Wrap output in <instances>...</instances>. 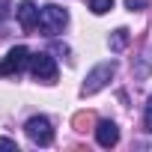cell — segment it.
I'll return each mask as SVG.
<instances>
[{
    "mask_svg": "<svg viewBox=\"0 0 152 152\" xmlns=\"http://www.w3.org/2000/svg\"><path fill=\"white\" fill-rule=\"evenodd\" d=\"M149 75H152V48H146V51H143V57L134 63V78H137V81L149 78Z\"/></svg>",
    "mask_w": 152,
    "mask_h": 152,
    "instance_id": "8",
    "label": "cell"
},
{
    "mask_svg": "<svg viewBox=\"0 0 152 152\" xmlns=\"http://www.w3.org/2000/svg\"><path fill=\"white\" fill-rule=\"evenodd\" d=\"M66 24H69V12H66V9H60V6H54V3H48V6L39 9V30H42L45 36L63 33Z\"/></svg>",
    "mask_w": 152,
    "mask_h": 152,
    "instance_id": "1",
    "label": "cell"
},
{
    "mask_svg": "<svg viewBox=\"0 0 152 152\" xmlns=\"http://www.w3.org/2000/svg\"><path fill=\"white\" fill-rule=\"evenodd\" d=\"M113 72H116V63H113V60L99 63V66H96V69L87 75V81H84L81 93H84V96H96L99 90H104V87H107V81L113 78Z\"/></svg>",
    "mask_w": 152,
    "mask_h": 152,
    "instance_id": "2",
    "label": "cell"
},
{
    "mask_svg": "<svg viewBox=\"0 0 152 152\" xmlns=\"http://www.w3.org/2000/svg\"><path fill=\"white\" fill-rule=\"evenodd\" d=\"M24 131H27V137L36 146H51L54 143V128H51L48 116H30L27 125H24Z\"/></svg>",
    "mask_w": 152,
    "mask_h": 152,
    "instance_id": "3",
    "label": "cell"
},
{
    "mask_svg": "<svg viewBox=\"0 0 152 152\" xmlns=\"http://www.w3.org/2000/svg\"><path fill=\"white\" fill-rule=\"evenodd\" d=\"M9 9H12V0H0V21L9 18Z\"/></svg>",
    "mask_w": 152,
    "mask_h": 152,
    "instance_id": "15",
    "label": "cell"
},
{
    "mask_svg": "<svg viewBox=\"0 0 152 152\" xmlns=\"http://www.w3.org/2000/svg\"><path fill=\"white\" fill-rule=\"evenodd\" d=\"M0 149H9V152H18V143L9 140V137H0Z\"/></svg>",
    "mask_w": 152,
    "mask_h": 152,
    "instance_id": "13",
    "label": "cell"
},
{
    "mask_svg": "<svg viewBox=\"0 0 152 152\" xmlns=\"http://www.w3.org/2000/svg\"><path fill=\"white\" fill-rule=\"evenodd\" d=\"M125 45H128V30H125V27L113 30V36H110V51H122Z\"/></svg>",
    "mask_w": 152,
    "mask_h": 152,
    "instance_id": "9",
    "label": "cell"
},
{
    "mask_svg": "<svg viewBox=\"0 0 152 152\" xmlns=\"http://www.w3.org/2000/svg\"><path fill=\"white\" fill-rule=\"evenodd\" d=\"M143 125H146V131L152 134V96H149V102H146V110H143Z\"/></svg>",
    "mask_w": 152,
    "mask_h": 152,
    "instance_id": "11",
    "label": "cell"
},
{
    "mask_svg": "<svg viewBox=\"0 0 152 152\" xmlns=\"http://www.w3.org/2000/svg\"><path fill=\"white\" fill-rule=\"evenodd\" d=\"M30 69H33V78L36 81H45V84H54L57 81V63L45 51H39V54L30 57Z\"/></svg>",
    "mask_w": 152,
    "mask_h": 152,
    "instance_id": "5",
    "label": "cell"
},
{
    "mask_svg": "<svg viewBox=\"0 0 152 152\" xmlns=\"http://www.w3.org/2000/svg\"><path fill=\"white\" fill-rule=\"evenodd\" d=\"M18 21H21V30H24V33H33V30H36V24H39V9H36L33 0H21Z\"/></svg>",
    "mask_w": 152,
    "mask_h": 152,
    "instance_id": "6",
    "label": "cell"
},
{
    "mask_svg": "<svg viewBox=\"0 0 152 152\" xmlns=\"http://www.w3.org/2000/svg\"><path fill=\"white\" fill-rule=\"evenodd\" d=\"M90 9H93L96 15H104V12L113 9V0H90Z\"/></svg>",
    "mask_w": 152,
    "mask_h": 152,
    "instance_id": "10",
    "label": "cell"
},
{
    "mask_svg": "<svg viewBox=\"0 0 152 152\" xmlns=\"http://www.w3.org/2000/svg\"><path fill=\"white\" fill-rule=\"evenodd\" d=\"M125 6H128L131 12H137V9H146V6H149V0H125Z\"/></svg>",
    "mask_w": 152,
    "mask_h": 152,
    "instance_id": "12",
    "label": "cell"
},
{
    "mask_svg": "<svg viewBox=\"0 0 152 152\" xmlns=\"http://www.w3.org/2000/svg\"><path fill=\"white\" fill-rule=\"evenodd\" d=\"M30 57H33V54H30V51H27L24 45H15V48H12V51H9V54L3 57V60H0V78H9V75H18V72H21V69H24V66L30 63Z\"/></svg>",
    "mask_w": 152,
    "mask_h": 152,
    "instance_id": "4",
    "label": "cell"
},
{
    "mask_svg": "<svg viewBox=\"0 0 152 152\" xmlns=\"http://www.w3.org/2000/svg\"><path fill=\"white\" fill-rule=\"evenodd\" d=\"M96 140H99V146H104V149L116 146V143H119V128H116V122H110V119L99 122V125H96Z\"/></svg>",
    "mask_w": 152,
    "mask_h": 152,
    "instance_id": "7",
    "label": "cell"
},
{
    "mask_svg": "<svg viewBox=\"0 0 152 152\" xmlns=\"http://www.w3.org/2000/svg\"><path fill=\"white\" fill-rule=\"evenodd\" d=\"M90 122H93L90 113H78V116H75V125H78V128H84V125H90Z\"/></svg>",
    "mask_w": 152,
    "mask_h": 152,
    "instance_id": "14",
    "label": "cell"
}]
</instances>
